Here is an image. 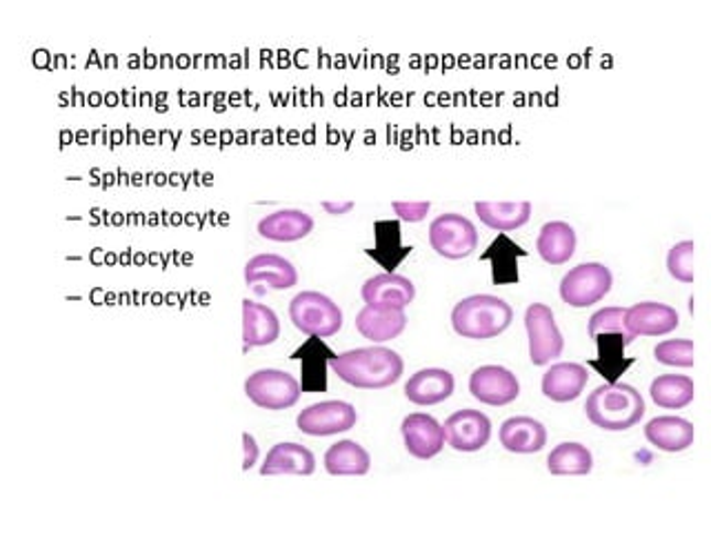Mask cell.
I'll return each instance as SVG.
<instances>
[{"instance_id": "1", "label": "cell", "mask_w": 711, "mask_h": 534, "mask_svg": "<svg viewBox=\"0 0 711 534\" xmlns=\"http://www.w3.org/2000/svg\"><path fill=\"white\" fill-rule=\"evenodd\" d=\"M327 365L341 381L358 389H385L398 383L405 372L402 356L383 345L332 354Z\"/></svg>"}, {"instance_id": "2", "label": "cell", "mask_w": 711, "mask_h": 534, "mask_svg": "<svg viewBox=\"0 0 711 534\" xmlns=\"http://www.w3.org/2000/svg\"><path fill=\"white\" fill-rule=\"evenodd\" d=\"M585 415L605 432H625L645 417V398L629 383H603L588 396Z\"/></svg>"}, {"instance_id": "3", "label": "cell", "mask_w": 711, "mask_h": 534, "mask_svg": "<svg viewBox=\"0 0 711 534\" xmlns=\"http://www.w3.org/2000/svg\"><path fill=\"white\" fill-rule=\"evenodd\" d=\"M514 321L511 306L494 295H474L452 310L454 332L463 339L487 341L500 337Z\"/></svg>"}, {"instance_id": "4", "label": "cell", "mask_w": 711, "mask_h": 534, "mask_svg": "<svg viewBox=\"0 0 711 534\" xmlns=\"http://www.w3.org/2000/svg\"><path fill=\"white\" fill-rule=\"evenodd\" d=\"M245 394L254 406L278 413L294 408L299 404L301 383L290 372L265 367L256 370L245 378Z\"/></svg>"}, {"instance_id": "5", "label": "cell", "mask_w": 711, "mask_h": 534, "mask_svg": "<svg viewBox=\"0 0 711 534\" xmlns=\"http://www.w3.org/2000/svg\"><path fill=\"white\" fill-rule=\"evenodd\" d=\"M290 319L297 330L312 339H330L343 328V310L327 295L301 292L290 303Z\"/></svg>"}, {"instance_id": "6", "label": "cell", "mask_w": 711, "mask_h": 534, "mask_svg": "<svg viewBox=\"0 0 711 534\" xmlns=\"http://www.w3.org/2000/svg\"><path fill=\"white\" fill-rule=\"evenodd\" d=\"M614 286V275L603 263H581L560 279V299L569 308H590L603 301Z\"/></svg>"}, {"instance_id": "7", "label": "cell", "mask_w": 711, "mask_h": 534, "mask_svg": "<svg viewBox=\"0 0 711 534\" xmlns=\"http://www.w3.org/2000/svg\"><path fill=\"white\" fill-rule=\"evenodd\" d=\"M430 245L439 256L461 260L476 252L478 229L467 216L448 212L430 223Z\"/></svg>"}, {"instance_id": "8", "label": "cell", "mask_w": 711, "mask_h": 534, "mask_svg": "<svg viewBox=\"0 0 711 534\" xmlns=\"http://www.w3.org/2000/svg\"><path fill=\"white\" fill-rule=\"evenodd\" d=\"M525 330L529 339V359L534 365H547L562 354L564 339L549 306L531 303L525 310Z\"/></svg>"}, {"instance_id": "9", "label": "cell", "mask_w": 711, "mask_h": 534, "mask_svg": "<svg viewBox=\"0 0 711 534\" xmlns=\"http://www.w3.org/2000/svg\"><path fill=\"white\" fill-rule=\"evenodd\" d=\"M358 424V413L347 400H321L297 417V428L310 437H332L352 430Z\"/></svg>"}, {"instance_id": "10", "label": "cell", "mask_w": 711, "mask_h": 534, "mask_svg": "<svg viewBox=\"0 0 711 534\" xmlns=\"http://www.w3.org/2000/svg\"><path fill=\"white\" fill-rule=\"evenodd\" d=\"M470 392L481 404L503 408L520 396V383L516 374L503 365H481L470 376Z\"/></svg>"}, {"instance_id": "11", "label": "cell", "mask_w": 711, "mask_h": 534, "mask_svg": "<svg viewBox=\"0 0 711 534\" xmlns=\"http://www.w3.org/2000/svg\"><path fill=\"white\" fill-rule=\"evenodd\" d=\"M400 435L407 452L420 461H430L439 457L445 448V430L432 415H407L400 424Z\"/></svg>"}, {"instance_id": "12", "label": "cell", "mask_w": 711, "mask_h": 534, "mask_svg": "<svg viewBox=\"0 0 711 534\" xmlns=\"http://www.w3.org/2000/svg\"><path fill=\"white\" fill-rule=\"evenodd\" d=\"M445 444L456 452H478L492 439V421L481 410H459L448 417Z\"/></svg>"}, {"instance_id": "13", "label": "cell", "mask_w": 711, "mask_h": 534, "mask_svg": "<svg viewBox=\"0 0 711 534\" xmlns=\"http://www.w3.org/2000/svg\"><path fill=\"white\" fill-rule=\"evenodd\" d=\"M456 389L454 374L443 367H424L409 376L405 383V396L413 406H439Z\"/></svg>"}, {"instance_id": "14", "label": "cell", "mask_w": 711, "mask_h": 534, "mask_svg": "<svg viewBox=\"0 0 711 534\" xmlns=\"http://www.w3.org/2000/svg\"><path fill=\"white\" fill-rule=\"evenodd\" d=\"M360 297L365 306L383 310H405L416 299V286L400 275L385 273L365 281Z\"/></svg>"}, {"instance_id": "15", "label": "cell", "mask_w": 711, "mask_h": 534, "mask_svg": "<svg viewBox=\"0 0 711 534\" xmlns=\"http://www.w3.org/2000/svg\"><path fill=\"white\" fill-rule=\"evenodd\" d=\"M680 319L676 308L656 301H643L625 312V325L634 339L638 337H665L678 328Z\"/></svg>"}, {"instance_id": "16", "label": "cell", "mask_w": 711, "mask_h": 534, "mask_svg": "<svg viewBox=\"0 0 711 534\" xmlns=\"http://www.w3.org/2000/svg\"><path fill=\"white\" fill-rule=\"evenodd\" d=\"M590 381V370L581 363H553L542 374V394L553 400V404H569L577 400Z\"/></svg>"}, {"instance_id": "17", "label": "cell", "mask_w": 711, "mask_h": 534, "mask_svg": "<svg viewBox=\"0 0 711 534\" xmlns=\"http://www.w3.org/2000/svg\"><path fill=\"white\" fill-rule=\"evenodd\" d=\"M245 284H267L271 290H290L299 284V273L292 260L278 254H258L245 265Z\"/></svg>"}, {"instance_id": "18", "label": "cell", "mask_w": 711, "mask_h": 534, "mask_svg": "<svg viewBox=\"0 0 711 534\" xmlns=\"http://www.w3.org/2000/svg\"><path fill=\"white\" fill-rule=\"evenodd\" d=\"M258 234L273 243H294L314 232V218L303 210H278L258 221Z\"/></svg>"}, {"instance_id": "19", "label": "cell", "mask_w": 711, "mask_h": 534, "mask_svg": "<svg viewBox=\"0 0 711 534\" xmlns=\"http://www.w3.org/2000/svg\"><path fill=\"white\" fill-rule=\"evenodd\" d=\"M316 472V457L301 444H276L260 466L262 477L278 474H299L310 477Z\"/></svg>"}, {"instance_id": "20", "label": "cell", "mask_w": 711, "mask_h": 534, "mask_svg": "<svg viewBox=\"0 0 711 534\" xmlns=\"http://www.w3.org/2000/svg\"><path fill=\"white\" fill-rule=\"evenodd\" d=\"M498 439L511 455H536L547 446V430L534 417H511L500 426Z\"/></svg>"}, {"instance_id": "21", "label": "cell", "mask_w": 711, "mask_h": 534, "mask_svg": "<svg viewBox=\"0 0 711 534\" xmlns=\"http://www.w3.org/2000/svg\"><path fill=\"white\" fill-rule=\"evenodd\" d=\"M645 439L654 448L676 455L693 446L696 430L693 424L682 417H656L645 426Z\"/></svg>"}, {"instance_id": "22", "label": "cell", "mask_w": 711, "mask_h": 534, "mask_svg": "<svg viewBox=\"0 0 711 534\" xmlns=\"http://www.w3.org/2000/svg\"><path fill=\"white\" fill-rule=\"evenodd\" d=\"M280 337V321L276 312L262 303L243 299V343L249 348H265Z\"/></svg>"}, {"instance_id": "23", "label": "cell", "mask_w": 711, "mask_h": 534, "mask_svg": "<svg viewBox=\"0 0 711 534\" xmlns=\"http://www.w3.org/2000/svg\"><path fill=\"white\" fill-rule=\"evenodd\" d=\"M577 229L564 221H549L536 238L538 256L549 265H564L577 254Z\"/></svg>"}, {"instance_id": "24", "label": "cell", "mask_w": 711, "mask_h": 534, "mask_svg": "<svg viewBox=\"0 0 711 534\" xmlns=\"http://www.w3.org/2000/svg\"><path fill=\"white\" fill-rule=\"evenodd\" d=\"M407 328L405 310H383L365 306L356 314V330L371 343H387L398 339Z\"/></svg>"}, {"instance_id": "25", "label": "cell", "mask_w": 711, "mask_h": 534, "mask_svg": "<svg viewBox=\"0 0 711 534\" xmlns=\"http://www.w3.org/2000/svg\"><path fill=\"white\" fill-rule=\"evenodd\" d=\"M483 225L494 232H516L531 218V203L529 201H514V203H496V201H478L474 205Z\"/></svg>"}, {"instance_id": "26", "label": "cell", "mask_w": 711, "mask_h": 534, "mask_svg": "<svg viewBox=\"0 0 711 534\" xmlns=\"http://www.w3.org/2000/svg\"><path fill=\"white\" fill-rule=\"evenodd\" d=\"M371 468L369 452L356 441H338L325 452V470L332 477H365Z\"/></svg>"}, {"instance_id": "27", "label": "cell", "mask_w": 711, "mask_h": 534, "mask_svg": "<svg viewBox=\"0 0 711 534\" xmlns=\"http://www.w3.org/2000/svg\"><path fill=\"white\" fill-rule=\"evenodd\" d=\"M649 396L658 408L682 410L693 400L696 385L685 374H660L651 381Z\"/></svg>"}, {"instance_id": "28", "label": "cell", "mask_w": 711, "mask_h": 534, "mask_svg": "<svg viewBox=\"0 0 711 534\" xmlns=\"http://www.w3.org/2000/svg\"><path fill=\"white\" fill-rule=\"evenodd\" d=\"M547 470L553 477H585L594 470V457L588 446L564 441L549 452Z\"/></svg>"}, {"instance_id": "29", "label": "cell", "mask_w": 711, "mask_h": 534, "mask_svg": "<svg viewBox=\"0 0 711 534\" xmlns=\"http://www.w3.org/2000/svg\"><path fill=\"white\" fill-rule=\"evenodd\" d=\"M627 308H603L590 319V339L599 341L601 337H618L623 345H629L634 337L625 325Z\"/></svg>"}, {"instance_id": "30", "label": "cell", "mask_w": 711, "mask_h": 534, "mask_svg": "<svg viewBox=\"0 0 711 534\" xmlns=\"http://www.w3.org/2000/svg\"><path fill=\"white\" fill-rule=\"evenodd\" d=\"M696 348L691 339H669L654 348V359L669 367H691L696 361Z\"/></svg>"}, {"instance_id": "31", "label": "cell", "mask_w": 711, "mask_h": 534, "mask_svg": "<svg viewBox=\"0 0 711 534\" xmlns=\"http://www.w3.org/2000/svg\"><path fill=\"white\" fill-rule=\"evenodd\" d=\"M693 254H696L693 241H680L669 249V254H667V273L676 281L693 284V277H696Z\"/></svg>"}, {"instance_id": "32", "label": "cell", "mask_w": 711, "mask_h": 534, "mask_svg": "<svg viewBox=\"0 0 711 534\" xmlns=\"http://www.w3.org/2000/svg\"><path fill=\"white\" fill-rule=\"evenodd\" d=\"M391 210L405 223H420L427 218V214H430L432 203L430 201H394Z\"/></svg>"}, {"instance_id": "33", "label": "cell", "mask_w": 711, "mask_h": 534, "mask_svg": "<svg viewBox=\"0 0 711 534\" xmlns=\"http://www.w3.org/2000/svg\"><path fill=\"white\" fill-rule=\"evenodd\" d=\"M258 461V446L249 432H243V470L249 472Z\"/></svg>"}, {"instance_id": "34", "label": "cell", "mask_w": 711, "mask_h": 534, "mask_svg": "<svg viewBox=\"0 0 711 534\" xmlns=\"http://www.w3.org/2000/svg\"><path fill=\"white\" fill-rule=\"evenodd\" d=\"M323 210H325L327 214H332V216H343V214H347V212H352V210H354V203H352V201H345V203L325 201V203H323Z\"/></svg>"}]
</instances>
